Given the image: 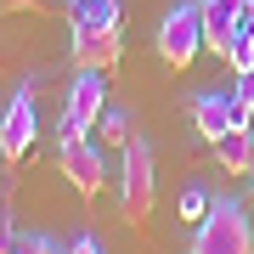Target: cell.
Returning <instances> with one entry per match:
<instances>
[{
    "mask_svg": "<svg viewBox=\"0 0 254 254\" xmlns=\"http://www.w3.org/2000/svg\"><path fill=\"white\" fill-rule=\"evenodd\" d=\"M46 0H0V11H40Z\"/></svg>",
    "mask_w": 254,
    "mask_h": 254,
    "instance_id": "cell-18",
    "label": "cell"
},
{
    "mask_svg": "<svg viewBox=\"0 0 254 254\" xmlns=\"http://www.w3.org/2000/svg\"><path fill=\"white\" fill-rule=\"evenodd\" d=\"M63 254H102V243H96V237H73Z\"/></svg>",
    "mask_w": 254,
    "mask_h": 254,
    "instance_id": "cell-17",
    "label": "cell"
},
{
    "mask_svg": "<svg viewBox=\"0 0 254 254\" xmlns=\"http://www.w3.org/2000/svg\"><path fill=\"white\" fill-rule=\"evenodd\" d=\"M192 254H254V220L243 215L237 198H215L209 215L198 220Z\"/></svg>",
    "mask_w": 254,
    "mask_h": 254,
    "instance_id": "cell-1",
    "label": "cell"
},
{
    "mask_svg": "<svg viewBox=\"0 0 254 254\" xmlns=\"http://www.w3.org/2000/svg\"><path fill=\"white\" fill-rule=\"evenodd\" d=\"M68 28H119V0H68Z\"/></svg>",
    "mask_w": 254,
    "mask_h": 254,
    "instance_id": "cell-11",
    "label": "cell"
},
{
    "mask_svg": "<svg viewBox=\"0 0 254 254\" xmlns=\"http://www.w3.org/2000/svg\"><path fill=\"white\" fill-rule=\"evenodd\" d=\"M198 51H203V11L198 0H175V11H164L158 23V57L170 68H192Z\"/></svg>",
    "mask_w": 254,
    "mask_h": 254,
    "instance_id": "cell-3",
    "label": "cell"
},
{
    "mask_svg": "<svg viewBox=\"0 0 254 254\" xmlns=\"http://www.w3.org/2000/svg\"><path fill=\"white\" fill-rule=\"evenodd\" d=\"M153 198H158V181H153V147L141 136L125 141V164H119V203H125V220L141 226L153 215Z\"/></svg>",
    "mask_w": 254,
    "mask_h": 254,
    "instance_id": "cell-2",
    "label": "cell"
},
{
    "mask_svg": "<svg viewBox=\"0 0 254 254\" xmlns=\"http://www.w3.org/2000/svg\"><path fill=\"white\" fill-rule=\"evenodd\" d=\"M249 203H254V170H249Z\"/></svg>",
    "mask_w": 254,
    "mask_h": 254,
    "instance_id": "cell-19",
    "label": "cell"
},
{
    "mask_svg": "<svg viewBox=\"0 0 254 254\" xmlns=\"http://www.w3.org/2000/svg\"><path fill=\"white\" fill-rule=\"evenodd\" d=\"M198 11H203V51L226 57L232 28H237V0H198Z\"/></svg>",
    "mask_w": 254,
    "mask_h": 254,
    "instance_id": "cell-9",
    "label": "cell"
},
{
    "mask_svg": "<svg viewBox=\"0 0 254 254\" xmlns=\"http://www.w3.org/2000/svg\"><path fill=\"white\" fill-rule=\"evenodd\" d=\"M68 46H73V63L79 68H102L108 73L125 57V34L119 28H68Z\"/></svg>",
    "mask_w": 254,
    "mask_h": 254,
    "instance_id": "cell-7",
    "label": "cell"
},
{
    "mask_svg": "<svg viewBox=\"0 0 254 254\" xmlns=\"http://www.w3.org/2000/svg\"><path fill=\"white\" fill-rule=\"evenodd\" d=\"M57 164H63L68 187H73V192H85V198H96V192L108 187V170H102L96 141H85L79 130H63V141H57Z\"/></svg>",
    "mask_w": 254,
    "mask_h": 254,
    "instance_id": "cell-4",
    "label": "cell"
},
{
    "mask_svg": "<svg viewBox=\"0 0 254 254\" xmlns=\"http://www.w3.org/2000/svg\"><path fill=\"white\" fill-rule=\"evenodd\" d=\"M209 147H215V158H220V170H226V175H249V170H254V136H249V125L226 130V136L209 141Z\"/></svg>",
    "mask_w": 254,
    "mask_h": 254,
    "instance_id": "cell-10",
    "label": "cell"
},
{
    "mask_svg": "<svg viewBox=\"0 0 254 254\" xmlns=\"http://www.w3.org/2000/svg\"><path fill=\"white\" fill-rule=\"evenodd\" d=\"M232 34H249L254 40V0H237V28Z\"/></svg>",
    "mask_w": 254,
    "mask_h": 254,
    "instance_id": "cell-16",
    "label": "cell"
},
{
    "mask_svg": "<svg viewBox=\"0 0 254 254\" xmlns=\"http://www.w3.org/2000/svg\"><path fill=\"white\" fill-rule=\"evenodd\" d=\"M130 125H136V119H130V108H102V125H96V130H102V136H108L113 147H125L130 136H136Z\"/></svg>",
    "mask_w": 254,
    "mask_h": 254,
    "instance_id": "cell-12",
    "label": "cell"
},
{
    "mask_svg": "<svg viewBox=\"0 0 254 254\" xmlns=\"http://www.w3.org/2000/svg\"><path fill=\"white\" fill-rule=\"evenodd\" d=\"M102 108H108V73L102 68H79V79L68 85V102H63V130H96L102 125Z\"/></svg>",
    "mask_w": 254,
    "mask_h": 254,
    "instance_id": "cell-5",
    "label": "cell"
},
{
    "mask_svg": "<svg viewBox=\"0 0 254 254\" xmlns=\"http://www.w3.org/2000/svg\"><path fill=\"white\" fill-rule=\"evenodd\" d=\"M232 96H237V113L254 119V68H249V73H237V91H232Z\"/></svg>",
    "mask_w": 254,
    "mask_h": 254,
    "instance_id": "cell-15",
    "label": "cell"
},
{
    "mask_svg": "<svg viewBox=\"0 0 254 254\" xmlns=\"http://www.w3.org/2000/svg\"><path fill=\"white\" fill-rule=\"evenodd\" d=\"M209 203H215V198H209L203 187H187V192H181V220H203Z\"/></svg>",
    "mask_w": 254,
    "mask_h": 254,
    "instance_id": "cell-14",
    "label": "cell"
},
{
    "mask_svg": "<svg viewBox=\"0 0 254 254\" xmlns=\"http://www.w3.org/2000/svg\"><path fill=\"white\" fill-rule=\"evenodd\" d=\"M40 141V113H34V96L17 91L6 102V113H0V158L6 164H23L28 153H34Z\"/></svg>",
    "mask_w": 254,
    "mask_h": 254,
    "instance_id": "cell-6",
    "label": "cell"
},
{
    "mask_svg": "<svg viewBox=\"0 0 254 254\" xmlns=\"http://www.w3.org/2000/svg\"><path fill=\"white\" fill-rule=\"evenodd\" d=\"M192 125H198V136H203V141H220L226 130L249 125V119L237 113V96H220V91H198V96H192Z\"/></svg>",
    "mask_w": 254,
    "mask_h": 254,
    "instance_id": "cell-8",
    "label": "cell"
},
{
    "mask_svg": "<svg viewBox=\"0 0 254 254\" xmlns=\"http://www.w3.org/2000/svg\"><path fill=\"white\" fill-rule=\"evenodd\" d=\"M226 68H232V73H249V68H254V40H249V34H232V46H226Z\"/></svg>",
    "mask_w": 254,
    "mask_h": 254,
    "instance_id": "cell-13",
    "label": "cell"
}]
</instances>
